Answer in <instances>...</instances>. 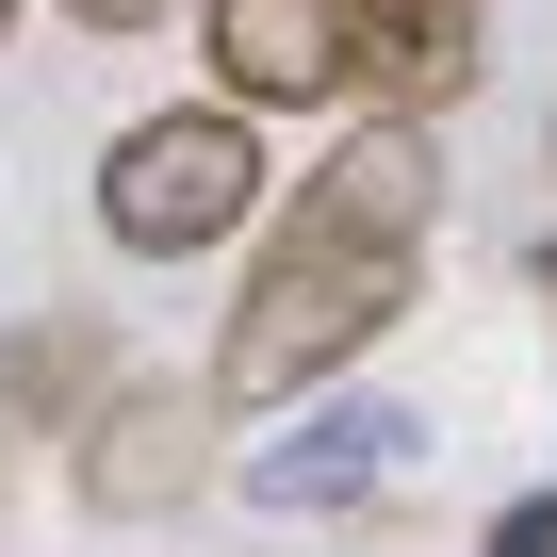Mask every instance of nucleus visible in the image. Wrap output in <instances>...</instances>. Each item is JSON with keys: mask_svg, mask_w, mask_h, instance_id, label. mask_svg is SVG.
Instances as JSON below:
<instances>
[{"mask_svg": "<svg viewBox=\"0 0 557 557\" xmlns=\"http://www.w3.org/2000/svg\"><path fill=\"white\" fill-rule=\"evenodd\" d=\"M426 230H443V115H361L296 197H278V230L246 262L197 394L213 410H312V394H345V361L394 345L410 296H426Z\"/></svg>", "mask_w": 557, "mask_h": 557, "instance_id": "nucleus-1", "label": "nucleus"}, {"mask_svg": "<svg viewBox=\"0 0 557 557\" xmlns=\"http://www.w3.org/2000/svg\"><path fill=\"white\" fill-rule=\"evenodd\" d=\"M262 197H278V164H262V115H230V99H164L99 148V246L115 262H213Z\"/></svg>", "mask_w": 557, "mask_h": 557, "instance_id": "nucleus-2", "label": "nucleus"}, {"mask_svg": "<svg viewBox=\"0 0 557 557\" xmlns=\"http://www.w3.org/2000/svg\"><path fill=\"white\" fill-rule=\"evenodd\" d=\"M213 443H230V410H213L197 377H115V394L66 426V492H83L99 524H181V508L213 492Z\"/></svg>", "mask_w": 557, "mask_h": 557, "instance_id": "nucleus-3", "label": "nucleus"}, {"mask_svg": "<svg viewBox=\"0 0 557 557\" xmlns=\"http://www.w3.org/2000/svg\"><path fill=\"white\" fill-rule=\"evenodd\" d=\"M197 50L230 115H329L361 99V0H197Z\"/></svg>", "mask_w": 557, "mask_h": 557, "instance_id": "nucleus-4", "label": "nucleus"}, {"mask_svg": "<svg viewBox=\"0 0 557 557\" xmlns=\"http://www.w3.org/2000/svg\"><path fill=\"white\" fill-rule=\"evenodd\" d=\"M410 443H426V426H410L394 394H312L296 426L246 459V492H262V508H361V492L410 475Z\"/></svg>", "mask_w": 557, "mask_h": 557, "instance_id": "nucleus-5", "label": "nucleus"}, {"mask_svg": "<svg viewBox=\"0 0 557 557\" xmlns=\"http://www.w3.org/2000/svg\"><path fill=\"white\" fill-rule=\"evenodd\" d=\"M492 66L475 0H361V115H459Z\"/></svg>", "mask_w": 557, "mask_h": 557, "instance_id": "nucleus-6", "label": "nucleus"}, {"mask_svg": "<svg viewBox=\"0 0 557 557\" xmlns=\"http://www.w3.org/2000/svg\"><path fill=\"white\" fill-rule=\"evenodd\" d=\"M99 394H115V329H99V312L0 329V410H17V426H50V443H66V426H83Z\"/></svg>", "mask_w": 557, "mask_h": 557, "instance_id": "nucleus-7", "label": "nucleus"}, {"mask_svg": "<svg viewBox=\"0 0 557 557\" xmlns=\"http://www.w3.org/2000/svg\"><path fill=\"white\" fill-rule=\"evenodd\" d=\"M492 557H557V492H524V508H492Z\"/></svg>", "mask_w": 557, "mask_h": 557, "instance_id": "nucleus-8", "label": "nucleus"}, {"mask_svg": "<svg viewBox=\"0 0 557 557\" xmlns=\"http://www.w3.org/2000/svg\"><path fill=\"white\" fill-rule=\"evenodd\" d=\"M66 17H83V34H164L181 0H66Z\"/></svg>", "mask_w": 557, "mask_h": 557, "instance_id": "nucleus-9", "label": "nucleus"}, {"mask_svg": "<svg viewBox=\"0 0 557 557\" xmlns=\"http://www.w3.org/2000/svg\"><path fill=\"white\" fill-rule=\"evenodd\" d=\"M0 50H17V0H0Z\"/></svg>", "mask_w": 557, "mask_h": 557, "instance_id": "nucleus-10", "label": "nucleus"}, {"mask_svg": "<svg viewBox=\"0 0 557 557\" xmlns=\"http://www.w3.org/2000/svg\"><path fill=\"white\" fill-rule=\"evenodd\" d=\"M541 278H557V246H541Z\"/></svg>", "mask_w": 557, "mask_h": 557, "instance_id": "nucleus-11", "label": "nucleus"}]
</instances>
